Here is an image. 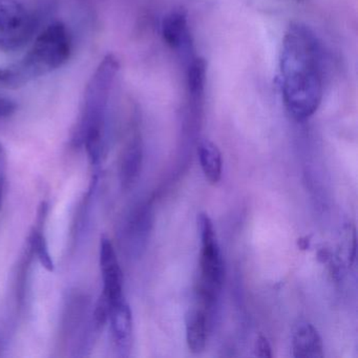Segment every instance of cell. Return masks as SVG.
Masks as SVG:
<instances>
[{"label": "cell", "mask_w": 358, "mask_h": 358, "mask_svg": "<svg viewBox=\"0 0 358 358\" xmlns=\"http://www.w3.org/2000/svg\"><path fill=\"white\" fill-rule=\"evenodd\" d=\"M293 356L296 358H322L324 345L317 330L309 322L297 324L292 336Z\"/></svg>", "instance_id": "cell-9"}, {"label": "cell", "mask_w": 358, "mask_h": 358, "mask_svg": "<svg viewBox=\"0 0 358 358\" xmlns=\"http://www.w3.org/2000/svg\"><path fill=\"white\" fill-rule=\"evenodd\" d=\"M16 104L13 100L0 96V119L8 118L15 113Z\"/></svg>", "instance_id": "cell-18"}, {"label": "cell", "mask_w": 358, "mask_h": 358, "mask_svg": "<svg viewBox=\"0 0 358 358\" xmlns=\"http://www.w3.org/2000/svg\"><path fill=\"white\" fill-rule=\"evenodd\" d=\"M98 330L91 299L81 293L71 295L62 322V335L66 347L72 351L71 355L87 356Z\"/></svg>", "instance_id": "cell-4"}, {"label": "cell", "mask_w": 358, "mask_h": 358, "mask_svg": "<svg viewBox=\"0 0 358 358\" xmlns=\"http://www.w3.org/2000/svg\"><path fill=\"white\" fill-rule=\"evenodd\" d=\"M37 18L20 0H0V50L24 48L36 32Z\"/></svg>", "instance_id": "cell-6"}, {"label": "cell", "mask_w": 358, "mask_h": 358, "mask_svg": "<svg viewBox=\"0 0 358 358\" xmlns=\"http://www.w3.org/2000/svg\"><path fill=\"white\" fill-rule=\"evenodd\" d=\"M108 322L116 351L120 356L129 355L133 337V316L124 299L110 306Z\"/></svg>", "instance_id": "cell-8"}, {"label": "cell", "mask_w": 358, "mask_h": 358, "mask_svg": "<svg viewBox=\"0 0 358 358\" xmlns=\"http://www.w3.org/2000/svg\"><path fill=\"white\" fill-rule=\"evenodd\" d=\"M199 159L205 178L210 184L219 183L222 177V155L219 148L209 140H203L198 146Z\"/></svg>", "instance_id": "cell-14"}, {"label": "cell", "mask_w": 358, "mask_h": 358, "mask_svg": "<svg viewBox=\"0 0 358 358\" xmlns=\"http://www.w3.org/2000/svg\"><path fill=\"white\" fill-rule=\"evenodd\" d=\"M162 36L171 49H186L189 45L190 35L185 13L176 11L169 14L162 22Z\"/></svg>", "instance_id": "cell-11"}, {"label": "cell", "mask_w": 358, "mask_h": 358, "mask_svg": "<svg viewBox=\"0 0 358 358\" xmlns=\"http://www.w3.org/2000/svg\"><path fill=\"white\" fill-rule=\"evenodd\" d=\"M47 213L48 205L43 203L41 208H39L36 226H35L34 230L31 234L30 240H29V247L32 251V255H36L41 265L48 271H54L53 259H52L51 253H50L47 238H45V231H43V225H45Z\"/></svg>", "instance_id": "cell-13"}, {"label": "cell", "mask_w": 358, "mask_h": 358, "mask_svg": "<svg viewBox=\"0 0 358 358\" xmlns=\"http://www.w3.org/2000/svg\"><path fill=\"white\" fill-rule=\"evenodd\" d=\"M186 341L194 354L204 351L207 341L206 313L202 308L192 309L186 314Z\"/></svg>", "instance_id": "cell-12"}, {"label": "cell", "mask_w": 358, "mask_h": 358, "mask_svg": "<svg viewBox=\"0 0 358 358\" xmlns=\"http://www.w3.org/2000/svg\"><path fill=\"white\" fill-rule=\"evenodd\" d=\"M99 265L103 282V289L100 297L108 305L112 306L113 303L124 299L123 272L114 245L106 236H102L100 240Z\"/></svg>", "instance_id": "cell-7"}, {"label": "cell", "mask_w": 358, "mask_h": 358, "mask_svg": "<svg viewBox=\"0 0 358 358\" xmlns=\"http://www.w3.org/2000/svg\"><path fill=\"white\" fill-rule=\"evenodd\" d=\"M142 157L141 140L137 136H134L121 155L119 176L123 188L131 187L137 181L141 171Z\"/></svg>", "instance_id": "cell-10"}, {"label": "cell", "mask_w": 358, "mask_h": 358, "mask_svg": "<svg viewBox=\"0 0 358 358\" xmlns=\"http://www.w3.org/2000/svg\"><path fill=\"white\" fill-rule=\"evenodd\" d=\"M206 83V62L202 58L192 60L187 70V87L192 97L198 98L204 92Z\"/></svg>", "instance_id": "cell-15"}, {"label": "cell", "mask_w": 358, "mask_h": 358, "mask_svg": "<svg viewBox=\"0 0 358 358\" xmlns=\"http://www.w3.org/2000/svg\"><path fill=\"white\" fill-rule=\"evenodd\" d=\"M198 228L202 242L199 293L203 305L207 308L215 303L221 290L223 285L224 265L213 221L206 213L199 215Z\"/></svg>", "instance_id": "cell-5"}, {"label": "cell", "mask_w": 358, "mask_h": 358, "mask_svg": "<svg viewBox=\"0 0 358 358\" xmlns=\"http://www.w3.org/2000/svg\"><path fill=\"white\" fill-rule=\"evenodd\" d=\"M119 70L118 58L113 54L101 60L85 87L80 116L73 135V143L85 148L95 169L99 166L106 150L110 100Z\"/></svg>", "instance_id": "cell-2"}, {"label": "cell", "mask_w": 358, "mask_h": 358, "mask_svg": "<svg viewBox=\"0 0 358 358\" xmlns=\"http://www.w3.org/2000/svg\"><path fill=\"white\" fill-rule=\"evenodd\" d=\"M8 160L7 154L3 144L0 143V208L5 196L6 181H7Z\"/></svg>", "instance_id": "cell-16"}, {"label": "cell", "mask_w": 358, "mask_h": 358, "mask_svg": "<svg viewBox=\"0 0 358 358\" xmlns=\"http://www.w3.org/2000/svg\"><path fill=\"white\" fill-rule=\"evenodd\" d=\"M255 355L259 357L270 358L272 357L271 345L266 337L259 336L255 343Z\"/></svg>", "instance_id": "cell-17"}, {"label": "cell", "mask_w": 358, "mask_h": 358, "mask_svg": "<svg viewBox=\"0 0 358 358\" xmlns=\"http://www.w3.org/2000/svg\"><path fill=\"white\" fill-rule=\"evenodd\" d=\"M282 99L297 121L313 116L324 93L322 49L313 31L292 22L285 32L280 58Z\"/></svg>", "instance_id": "cell-1"}, {"label": "cell", "mask_w": 358, "mask_h": 358, "mask_svg": "<svg viewBox=\"0 0 358 358\" xmlns=\"http://www.w3.org/2000/svg\"><path fill=\"white\" fill-rule=\"evenodd\" d=\"M72 54V38L62 22L49 24L28 53L15 64L0 69V87L18 89L64 66Z\"/></svg>", "instance_id": "cell-3"}]
</instances>
